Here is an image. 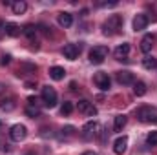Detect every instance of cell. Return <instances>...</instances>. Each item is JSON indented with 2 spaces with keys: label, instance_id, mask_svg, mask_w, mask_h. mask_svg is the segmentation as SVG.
<instances>
[{
  "label": "cell",
  "instance_id": "8",
  "mask_svg": "<svg viewBox=\"0 0 157 155\" xmlns=\"http://www.w3.org/2000/svg\"><path fill=\"white\" fill-rule=\"evenodd\" d=\"M77 110L82 113V115H88V117H95L97 115V108H95L90 100H78Z\"/></svg>",
  "mask_w": 157,
  "mask_h": 155
},
{
  "label": "cell",
  "instance_id": "15",
  "mask_svg": "<svg viewBox=\"0 0 157 155\" xmlns=\"http://www.w3.org/2000/svg\"><path fill=\"white\" fill-rule=\"evenodd\" d=\"M4 31H6V35H7V37H18L22 29H20V26H18V24H15V22H7Z\"/></svg>",
  "mask_w": 157,
  "mask_h": 155
},
{
  "label": "cell",
  "instance_id": "4",
  "mask_svg": "<svg viewBox=\"0 0 157 155\" xmlns=\"http://www.w3.org/2000/svg\"><path fill=\"white\" fill-rule=\"evenodd\" d=\"M42 100H44V106L46 108H55L59 99H57V91L51 88V86H44L42 88Z\"/></svg>",
  "mask_w": 157,
  "mask_h": 155
},
{
  "label": "cell",
  "instance_id": "12",
  "mask_svg": "<svg viewBox=\"0 0 157 155\" xmlns=\"http://www.w3.org/2000/svg\"><path fill=\"white\" fill-rule=\"evenodd\" d=\"M126 150H128V137L122 135V137H119L117 141L113 142V152L117 155H122Z\"/></svg>",
  "mask_w": 157,
  "mask_h": 155
},
{
  "label": "cell",
  "instance_id": "30",
  "mask_svg": "<svg viewBox=\"0 0 157 155\" xmlns=\"http://www.w3.org/2000/svg\"><path fill=\"white\" fill-rule=\"evenodd\" d=\"M28 104H31V106H39V99H37V97H29V99H28Z\"/></svg>",
  "mask_w": 157,
  "mask_h": 155
},
{
  "label": "cell",
  "instance_id": "3",
  "mask_svg": "<svg viewBox=\"0 0 157 155\" xmlns=\"http://www.w3.org/2000/svg\"><path fill=\"white\" fill-rule=\"evenodd\" d=\"M106 57H108L106 46H93V49L90 51V62L91 64H102Z\"/></svg>",
  "mask_w": 157,
  "mask_h": 155
},
{
  "label": "cell",
  "instance_id": "35",
  "mask_svg": "<svg viewBox=\"0 0 157 155\" xmlns=\"http://www.w3.org/2000/svg\"><path fill=\"white\" fill-rule=\"evenodd\" d=\"M0 126H2V122H0Z\"/></svg>",
  "mask_w": 157,
  "mask_h": 155
},
{
  "label": "cell",
  "instance_id": "17",
  "mask_svg": "<svg viewBox=\"0 0 157 155\" xmlns=\"http://www.w3.org/2000/svg\"><path fill=\"white\" fill-rule=\"evenodd\" d=\"M59 24L62 26V28H70L71 24H73V17H71V13H60L59 15Z\"/></svg>",
  "mask_w": 157,
  "mask_h": 155
},
{
  "label": "cell",
  "instance_id": "16",
  "mask_svg": "<svg viewBox=\"0 0 157 155\" xmlns=\"http://www.w3.org/2000/svg\"><path fill=\"white\" fill-rule=\"evenodd\" d=\"M64 75H66L64 68H60V66H53V68H49V77L53 78V80H62Z\"/></svg>",
  "mask_w": 157,
  "mask_h": 155
},
{
  "label": "cell",
  "instance_id": "36",
  "mask_svg": "<svg viewBox=\"0 0 157 155\" xmlns=\"http://www.w3.org/2000/svg\"><path fill=\"white\" fill-rule=\"evenodd\" d=\"M29 155H33V153H29Z\"/></svg>",
  "mask_w": 157,
  "mask_h": 155
},
{
  "label": "cell",
  "instance_id": "1",
  "mask_svg": "<svg viewBox=\"0 0 157 155\" xmlns=\"http://www.w3.org/2000/svg\"><path fill=\"white\" fill-rule=\"evenodd\" d=\"M121 28H122V17L121 15H112V17H108V20L102 26V33L112 37V35H117Z\"/></svg>",
  "mask_w": 157,
  "mask_h": 155
},
{
  "label": "cell",
  "instance_id": "9",
  "mask_svg": "<svg viewBox=\"0 0 157 155\" xmlns=\"http://www.w3.org/2000/svg\"><path fill=\"white\" fill-rule=\"evenodd\" d=\"M78 53H80V46H77V44H66V46L62 47V55H64L68 60H75L78 57Z\"/></svg>",
  "mask_w": 157,
  "mask_h": 155
},
{
  "label": "cell",
  "instance_id": "23",
  "mask_svg": "<svg viewBox=\"0 0 157 155\" xmlns=\"http://www.w3.org/2000/svg\"><path fill=\"white\" fill-rule=\"evenodd\" d=\"M22 33H24L29 40H33V39H35V35H37V28H35L33 24H28V26L22 29Z\"/></svg>",
  "mask_w": 157,
  "mask_h": 155
},
{
  "label": "cell",
  "instance_id": "13",
  "mask_svg": "<svg viewBox=\"0 0 157 155\" xmlns=\"http://www.w3.org/2000/svg\"><path fill=\"white\" fill-rule=\"evenodd\" d=\"M128 53H130V44H128V42H124V44L117 46L115 51H113V55H115L117 60H124V59L128 57Z\"/></svg>",
  "mask_w": 157,
  "mask_h": 155
},
{
  "label": "cell",
  "instance_id": "14",
  "mask_svg": "<svg viewBox=\"0 0 157 155\" xmlns=\"http://www.w3.org/2000/svg\"><path fill=\"white\" fill-rule=\"evenodd\" d=\"M152 46H154V35H144L143 40H141V51L143 53H150L152 51Z\"/></svg>",
  "mask_w": 157,
  "mask_h": 155
},
{
  "label": "cell",
  "instance_id": "33",
  "mask_svg": "<svg viewBox=\"0 0 157 155\" xmlns=\"http://www.w3.org/2000/svg\"><path fill=\"white\" fill-rule=\"evenodd\" d=\"M82 155H97V153H95V152H84Z\"/></svg>",
  "mask_w": 157,
  "mask_h": 155
},
{
  "label": "cell",
  "instance_id": "6",
  "mask_svg": "<svg viewBox=\"0 0 157 155\" xmlns=\"http://www.w3.org/2000/svg\"><path fill=\"white\" fill-rule=\"evenodd\" d=\"M93 82H95V86H97L99 89H102V91H108L110 86H112V80L108 77V73H104V71H99V73L93 77Z\"/></svg>",
  "mask_w": 157,
  "mask_h": 155
},
{
  "label": "cell",
  "instance_id": "27",
  "mask_svg": "<svg viewBox=\"0 0 157 155\" xmlns=\"http://www.w3.org/2000/svg\"><path fill=\"white\" fill-rule=\"evenodd\" d=\"M73 133H75V128H73V126H64V128H62V137H64V135H66V137H71Z\"/></svg>",
  "mask_w": 157,
  "mask_h": 155
},
{
  "label": "cell",
  "instance_id": "5",
  "mask_svg": "<svg viewBox=\"0 0 157 155\" xmlns=\"http://www.w3.org/2000/svg\"><path fill=\"white\" fill-rule=\"evenodd\" d=\"M9 137H11V141L20 142V141H24L28 137V128L24 124H13L11 130H9Z\"/></svg>",
  "mask_w": 157,
  "mask_h": 155
},
{
  "label": "cell",
  "instance_id": "10",
  "mask_svg": "<svg viewBox=\"0 0 157 155\" xmlns=\"http://www.w3.org/2000/svg\"><path fill=\"white\" fill-rule=\"evenodd\" d=\"M117 82L122 84V86H128V84H133V82H135V77H133L132 71L122 70V71H117Z\"/></svg>",
  "mask_w": 157,
  "mask_h": 155
},
{
  "label": "cell",
  "instance_id": "31",
  "mask_svg": "<svg viewBox=\"0 0 157 155\" xmlns=\"http://www.w3.org/2000/svg\"><path fill=\"white\" fill-rule=\"evenodd\" d=\"M4 29H6V22H4V20H0V33H2Z\"/></svg>",
  "mask_w": 157,
  "mask_h": 155
},
{
  "label": "cell",
  "instance_id": "20",
  "mask_svg": "<svg viewBox=\"0 0 157 155\" xmlns=\"http://www.w3.org/2000/svg\"><path fill=\"white\" fill-rule=\"evenodd\" d=\"M133 93H135L137 97H143V95L146 93V84H144V82H141V80L133 82Z\"/></svg>",
  "mask_w": 157,
  "mask_h": 155
},
{
  "label": "cell",
  "instance_id": "19",
  "mask_svg": "<svg viewBox=\"0 0 157 155\" xmlns=\"http://www.w3.org/2000/svg\"><path fill=\"white\" fill-rule=\"evenodd\" d=\"M15 99H4L2 102H0V110L2 112H13L15 110Z\"/></svg>",
  "mask_w": 157,
  "mask_h": 155
},
{
  "label": "cell",
  "instance_id": "21",
  "mask_svg": "<svg viewBox=\"0 0 157 155\" xmlns=\"http://www.w3.org/2000/svg\"><path fill=\"white\" fill-rule=\"evenodd\" d=\"M126 115H117L115 117V122H113V130L115 131H122V128L126 126Z\"/></svg>",
  "mask_w": 157,
  "mask_h": 155
},
{
  "label": "cell",
  "instance_id": "34",
  "mask_svg": "<svg viewBox=\"0 0 157 155\" xmlns=\"http://www.w3.org/2000/svg\"><path fill=\"white\" fill-rule=\"evenodd\" d=\"M2 91H6V86H4V84H0V93H2Z\"/></svg>",
  "mask_w": 157,
  "mask_h": 155
},
{
  "label": "cell",
  "instance_id": "22",
  "mask_svg": "<svg viewBox=\"0 0 157 155\" xmlns=\"http://www.w3.org/2000/svg\"><path fill=\"white\" fill-rule=\"evenodd\" d=\"M143 68H144V70H155L157 60L154 57H144V59H143Z\"/></svg>",
  "mask_w": 157,
  "mask_h": 155
},
{
  "label": "cell",
  "instance_id": "32",
  "mask_svg": "<svg viewBox=\"0 0 157 155\" xmlns=\"http://www.w3.org/2000/svg\"><path fill=\"white\" fill-rule=\"evenodd\" d=\"M26 88L31 89V88H35V84H33V82H26Z\"/></svg>",
  "mask_w": 157,
  "mask_h": 155
},
{
  "label": "cell",
  "instance_id": "29",
  "mask_svg": "<svg viewBox=\"0 0 157 155\" xmlns=\"http://www.w3.org/2000/svg\"><path fill=\"white\" fill-rule=\"evenodd\" d=\"M97 6L99 7H113V6H117V0H112V2H97Z\"/></svg>",
  "mask_w": 157,
  "mask_h": 155
},
{
  "label": "cell",
  "instance_id": "26",
  "mask_svg": "<svg viewBox=\"0 0 157 155\" xmlns=\"http://www.w3.org/2000/svg\"><path fill=\"white\" fill-rule=\"evenodd\" d=\"M146 142H148L150 146H157V131H150V133H148Z\"/></svg>",
  "mask_w": 157,
  "mask_h": 155
},
{
  "label": "cell",
  "instance_id": "7",
  "mask_svg": "<svg viewBox=\"0 0 157 155\" xmlns=\"http://www.w3.org/2000/svg\"><path fill=\"white\" fill-rule=\"evenodd\" d=\"M97 130H99V122H97V120H90V122H86L84 128H82V137L90 141V139H93V137L97 135Z\"/></svg>",
  "mask_w": 157,
  "mask_h": 155
},
{
  "label": "cell",
  "instance_id": "25",
  "mask_svg": "<svg viewBox=\"0 0 157 155\" xmlns=\"http://www.w3.org/2000/svg\"><path fill=\"white\" fill-rule=\"evenodd\" d=\"M71 112H73V104H71V102H64V104L60 106V113H62V115H70Z\"/></svg>",
  "mask_w": 157,
  "mask_h": 155
},
{
  "label": "cell",
  "instance_id": "24",
  "mask_svg": "<svg viewBox=\"0 0 157 155\" xmlns=\"http://www.w3.org/2000/svg\"><path fill=\"white\" fill-rule=\"evenodd\" d=\"M26 115H29L31 119L39 117L40 115V108L39 106H31V104H28V108H26Z\"/></svg>",
  "mask_w": 157,
  "mask_h": 155
},
{
  "label": "cell",
  "instance_id": "11",
  "mask_svg": "<svg viewBox=\"0 0 157 155\" xmlns=\"http://www.w3.org/2000/svg\"><path fill=\"white\" fill-rule=\"evenodd\" d=\"M146 26H148V17L144 13H139L133 18V31H143V29H146Z\"/></svg>",
  "mask_w": 157,
  "mask_h": 155
},
{
  "label": "cell",
  "instance_id": "28",
  "mask_svg": "<svg viewBox=\"0 0 157 155\" xmlns=\"http://www.w3.org/2000/svg\"><path fill=\"white\" fill-rule=\"evenodd\" d=\"M11 62V55H7V53H4L2 57H0V66H7Z\"/></svg>",
  "mask_w": 157,
  "mask_h": 155
},
{
  "label": "cell",
  "instance_id": "18",
  "mask_svg": "<svg viewBox=\"0 0 157 155\" xmlns=\"http://www.w3.org/2000/svg\"><path fill=\"white\" fill-rule=\"evenodd\" d=\"M13 13L15 15H22V13H26V9H28V4L24 2V0H17V2H13Z\"/></svg>",
  "mask_w": 157,
  "mask_h": 155
},
{
  "label": "cell",
  "instance_id": "2",
  "mask_svg": "<svg viewBox=\"0 0 157 155\" xmlns=\"http://www.w3.org/2000/svg\"><path fill=\"white\" fill-rule=\"evenodd\" d=\"M137 119L144 124H157V108L154 106H143L137 110Z\"/></svg>",
  "mask_w": 157,
  "mask_h": 155
}]
</instances>
